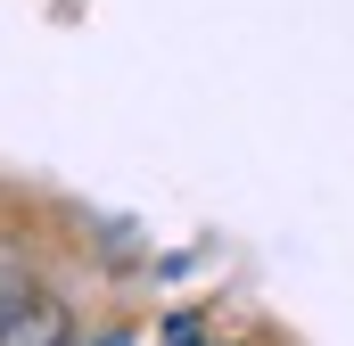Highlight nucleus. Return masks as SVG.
Segmentation results:
<instances>
[{
	"mask_svg": "<svg viewBox=\"0 0 354 346\" xmlns=\"http://www.w3.org/2000/svg\"><path fill=\"white\" fill-rule=\"evenodd\" d=\"M0 346H75V330H66L58 297H41L33 280H17V297L0 305Z\"/></svg>",
	"mask_w": 354,
	"mask_h": 346,
	"instance_id": "obj_1",
	"label": "nucleus"
},
{
	"mask_svg": "<svg viewBox=\"0 0 354 346\" xmlns=\"http://www.w3.org/2000/svg\"><path fill=\"white\" fill-rule=\"evenodd\" d=\"M165 346H206V338H198V322H189V313H174V322H165Z\"/></svg>",
	"mask_w": 354,
	"mask_h": 346,
	"instance_id": "obj_2",
	"label": "nucleus"
}]
</instances>
